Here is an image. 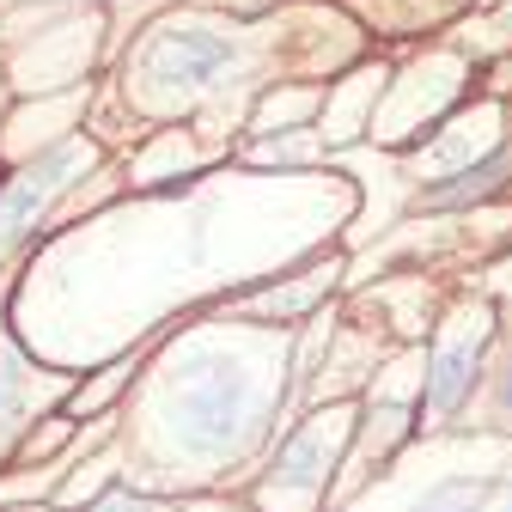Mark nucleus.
Listing matches in <instances>:
<instances>
[{"label":"nucleus","mask_w":512,"mask_h":512,"mask_svg":"<svg viewBox=\"0 0 512 512\" xmlns=\"http://www.w3.org/2000/svg\"><path fill=\"white\" fill-rule=\"evenodd\" d=\"M153 74L171 80V86H208L232 68V43L214 37V31H196V25H183V31H165L153 43Z\"/></svg>","instance_id":"f257e3e1"},{"label":"nucleus","mask_w":512,"mask_h":512,"mask_svg":"<svg viewBox=\"0 0 512 512\" xmlns=\"http://www.w3.org/2000/svg\"><path fill=\"white\" fill-rule=\"evenodd\" d=\"M80 165H86V147L68 141V147H55L49 159H37L13 189H0V244H13V238L25 232V220H31V214L55 196V189L68 183V171H80Z\"/></svg>","instance_id":"f03ea898"},{"label":"nucleus","mask_w":512,"mask_h":512,"mask_svg":"<svg viewBox=\"0 0 512 512\" xmlns=\"http://www.w3.org/2000/svg\"><path fill=\"white\" fill-rule=\"evenodd\" d=\"M189 415H196V439L202 452H220V445L238 433V415H244V384L238 378H208V391L189 397Z\"/></svg>","instance_id":"7ed1b4c3"},{"label":"nucleus","mask_w":512,"mask_h":512,"mask_svg":"<svg viewBox=\"0 0 512 512\" xmlns=\"http://www.w3.org/2000/svg\"><path fill=\"white\" fill-rule=\"evenodd\" d=\"M470 384H476V342H458V348H445V354H439L427 397H433V409H445V415H452V409H464Z\"/></svg>","instance_id":"20e7f679"},{"label":"nucleus","mask_w":512,"mask_h":512,"mask_svg":"<svg viewBox=\"0 0 512 512\" xmlns=\"http://www.w3.org/2000/svg\"><path fill=\"white\" fill-rule=\"evenodd\" d=\"M512 165V153H494L488 165H476V171H464L458 183H439V189H427V208H458V202H470V196H482V189H494V177Z\"/></svg>","instance_id":"39448f33"},{"label":"nucleus","mask_w":512,"mask_h":512,"mask_svg":"<svg viewBox=\"0 0 512 512\" xmlns=\"http://www.w3.org/2000/svg\"><path fill=\"white\" fill-rule=\"evenodd\" d=\"M98 512H159V506H153V500H122V494H116V500H104Z\"/></svg>","instance_id":"423d86ee"},{"label":"nucleus","mask_w":512,"mask_h":512,"mask_svg":"<svg viewBox=\"0 0 512 512\" xmlns=\"http://www.w3.org/2000/svg\"><path fill=\"white\" fill-rule=\"evenodd\" d=\"M500 403H506V409H512V372H506V384H500Z\"/></svg>","instance_id":"0eeeda50"},{"label":"nucleus","mask_w":512,"mask_h":512,"mask_svg":"<svg viewBox=\"0 0 512 512\" xmlns=\"http://www.w3.org/2000/svg\"><path fill=\"white\" fill-rule=\"evenodd\" d=\"M500 512H512V500H506V506H500Z\"/></svg>","instance_id":"6e6552de"}]
</instances>
